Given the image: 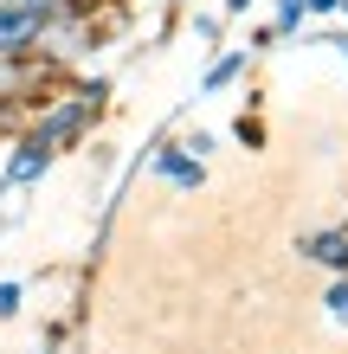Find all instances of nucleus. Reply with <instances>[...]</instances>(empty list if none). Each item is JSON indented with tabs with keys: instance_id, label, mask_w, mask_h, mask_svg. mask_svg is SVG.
Here are the masks:
<instances>
[{
	"instance_id": "39448f33",
	"label": "nucleus",
	"mask_w": 348,
	"mask_h": 354,
	"mask_svg": "<svg viewBox=\"0 0 348 354\" xmlns=\"http://www.w3.org/2000/svg\"><path fill=\"white\" fill-rule=\"evenodd\" d=\"M322 303H329V322H342V328H348V277H342V283H336Z\"/></svg>"
},
{
	"instance_id": "9d476101",
	"label": "nucleus",
	"mask_w": 348,
	"mask_h": 354,
	"mask_svg": "<svg viewBox=\"0 0 348 354\" xmlns=\"http://www.w3.org/2000/svg\"><path fill=\"white\" fill-rule=\"evenodd\" d=\"M336 46H342V52H348V39H336Z\"/></svg>"
},
{
	"instance_id": "f257e3e1",
	"label": "nucleus",
	"mask_w": 348,
	"mask_h": 354,
	"mask_svg": "<svg viewBox=\"0 0 348 354\" xmlns=\"http://www.w3.org/2000/svg\"><path fill=\"white\" fill-rule=\"evenodd\" d=\"M46 13L52 0H0V52H19L46 32Z\"/></svg>"
},
{
	"instance_id": "6e6552de",
	"label": "nucleus",
	"mask_w": 348,
	"mask_h": 354,
	"mask_svg": "<svg viewBox=\"0 0 348 354\" xmlns=\"http://www.w3.org/2000/svg\"><path fill=\"white\" fill-rule=\"evenodd\" d=\"M303 7H316V13H329V7H342V0H303Z\"/></svg>"
},
{
	"instance_id": "9b49d317",
	"label": "nucleus",
	"mask_w": 348,
	"mask_h": 354,
	"mask_svg": "<svg viewBox=\"0 0 348 354\" xmlns=\"http://www.w3.org/2000/svg\"><path fill=\"white\" fill-rule=\"evenodd\" d=\"M342 7H348V0H342Z\"/></svg>"
},
{
	"instance_id": "20e7f679",
	"label": "nucleus",
	"mask_w": 348,
	"mask_h": 354,
	"mask_svg": "<svg viewBox=\"0 0 348 354\" xmlns=\"http://www.w3.org/2000/svg\"><path fill=\"white\" fill-rule=\"evenodd\" d=\"M239 71H245V58H239V52H232V58H219V65L207 71V91H219V84H232Z\"/></svg>"
},
{
	"instance_id": "1a4fd4ad",
	"label": "nucleus",
	"mask_w": 348,
	"mask_h": 354,
	"mask_svg": "<svg viewBox=\"0 0 348 354\" xmlns=\"http://www.w3.org/2000/svg\"><path fill=\"white\" fill-rule=\"evenodd\" d=\"M245 7H252V0H226V13H245Z\"/></svg>"
},
{
	"instance_id": "423d86ee",
	"label": "nucleus",
	"mask_w": 348,
	"mask_h": 354,
	"mask_svg": "<svg viewBox=\"0 0 348 354\" xmlns=\"http://www.w3.org/2000/svg\"><path fill=\"white\" fill-rule=\"evenodd\" d=\"M297 19H303V0H284V7H277V26H297Z\"/></svg>"
},
{
	"instance_id": "f03ea898",
	"label": "nucleus",
	"mask_w": 348,
	"mask_h": 354,
	"mask_svg": "<svg viewBox=\"0 0 348 354\" xmlns=\"http://www.w3.org/2000/svg\"><path fill=\"white\" fill-rule=\"evenodd\" d=\"M303 258H316V264H329V270H348V232L336 225V232H316V239H303Z\"/></svg>"
},
{
	"instance_id": "0eeeda50",
	"label": "nucleus",
	"mask_w": 348,
	"mask_h": 354,
	"mask_svg": "<svg viewBox=\"0 0 348 354\" xmlns=\"http://www.w3.org/2000/svg\"><path fill=\"white\" fill-rule=\"evenodd\" d=\"M19 309V283H0V316H13Z\"/></svg>"
},
{
	"instance_id": "7ed1b4c3",
	"label": "nucleus",
	"mask_w": 348,
	"mask_h": 354,
	"mask_svg": "<svg viewBox=\"0 0 348 354\" xmlns=\"http://www.w3.org/2000/svg\"><path fill=\"white\" fill-rule=\"evenodd\" d=\"M46 161H52V149H46V136H33L26 149H19V161H13V180H33L39 168H46Z\"/></svg>"
}]
</instances>
